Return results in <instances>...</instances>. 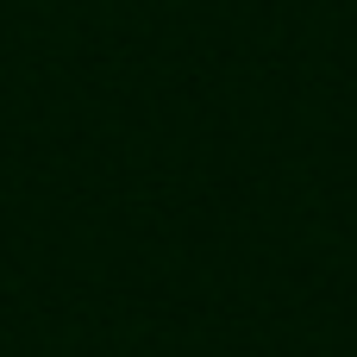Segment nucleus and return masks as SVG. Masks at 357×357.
<instances>
[]
</instances>
